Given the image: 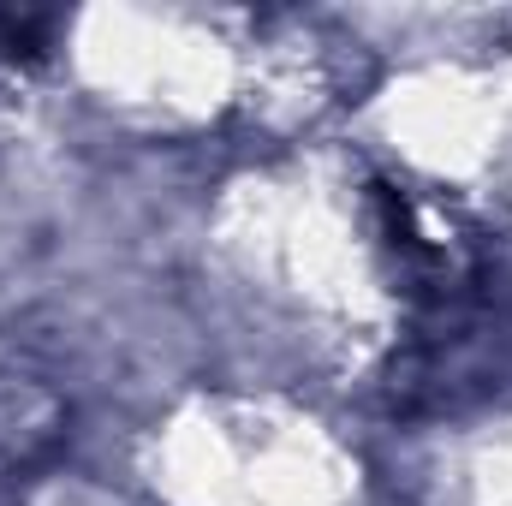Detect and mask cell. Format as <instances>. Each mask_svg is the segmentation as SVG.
<instances>
[{"instance_id":"1","label":"cell","mask_w":512,"mask_h":506,"mask_svg":"<svg viewBox=\"0 0 512 506\" xmlns=\"http://www.w3.org/2000/svg\"><path fill=\"white\" fill-rule=\"evenodd\" d=\"M66 429V399L36 376H0V489L30 477Z\"/></svg>"},{"instance_id":"2","label":"cell","mask_w":512,"mask_h":506,"mask_svg":"<svg viewBox=\"0 0 512 506\" xmlns=\"http://www.w3.org/2000/svg\"><path fill=\"white\" fill-rule=\"evenodd\" d=\"M54 24V12H0V60H36Z\"/></svg>"}]
</instances>
